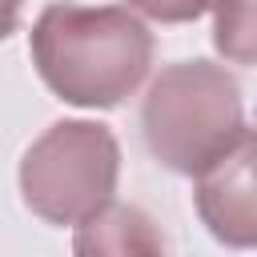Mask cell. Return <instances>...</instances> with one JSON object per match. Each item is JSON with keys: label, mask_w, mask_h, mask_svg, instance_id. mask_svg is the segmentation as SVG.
Wrapping results in <instances>:
<instances>
[{"label": "cell", "mask_w": 257, "mask_h": 257, "mask_svg": "<svg viewBox=\"0 0 257 257\" xmlns=\"http://www.w3.org/2000/svg\"><path fill=\"white\" fill-rule=\"evenodd\" d=\"M116 141L104 124L64 120L52 124L20 165V189L32 213L52 225H80L112 201L116 189Z\"/></svg>", "instance_id": "cell-3"}, {"label": "cell", "mask_w": 257, "mask_h": 257, "mask_svg": "<svg viewBox=\"0 0 257 257\" xmlns=\"http://www.w3.org/2000/svg\"><path fill=\"white\" fill-rule=\"evenodd\" d=\"M141 120L153 157L189 177L209 169L245 133L237 80L209 60L165 68L145 96Z\"/></svg>", "instance_id": "cell-2"}, {"label": "cell", "mask_w": 257, "mask_h": 257, "mask_svg": "<svg viewBox=\"0 0 257 257\" xmlns=\"http://www.w3.org/2000/svg\"><path fill=\"white\" fill-rule=\"evenodd\" d=\"M16 16H20V0H0V40L16 28Z\"/></svg>", "instance_id": "cell-8"}, {"label": "cell", "mask_w": 257, "mask_h": 257, "mask_svg": "<svg viewBox=\"0 0 257 257\" xmlns=\"http://www.w3.org/2000/svg\"><path fill=\"white\" fill-rule=\"evenodd\" d=\"M197 213L225 245H257V133H241L209 169L197 173Z\"/></svg>", "instance_id": "cell-4"}, {"label": "cell", "mask_w": 257, "mask_h": 257, "mask_svg": "<svg viewBox=\"0 0 257 257\" xmlns=\"http://www.w3.org/2000/svg\"><path fill=\"white\" fill-rule=\"evenodd\" d=\"M213 44L233 64H257V0H217Z\"/></svg>", "instance_id": "cell-6"}, {"label": "cell", "mask_w": 257, "mask_h": 257, "mask_svg": "<svg viewBox=\"0 0 257 257\" xmlns=\"http://www.w3.org/2000/svg\"><path fill=\"white\" fill-rule=\"evenodd\" d=\"M32 60L60 100L108 108L145 80L153 36L128 8L48 4L32 28Z\"/></svg>", "instance_id": "cell-1"}, {"label": "cell", "mask_w": 257, "mask_h": 257, "mask_svg": "<svg viewBox=\"0 0 257 257\" xmlns=\"http://www.w3.org/2000/svg\"><path fill=\"white\" fill-rule=\"evenodd\" d=\"M72 253L76 257H169L165 237L157 233L149 213L116 201H108L100 213L76 225Z\"/></svg>", "instance_id": "cell-5"}, {"label": "cell", "mask_w": 257, "mask_h": 257, "mask_svg": "<svg viewBox=\"0 0 257 257\" xmlns=\"http://www.w3.org/2000/svg\"><path fill=\"white\" fill-rule=\"evenodd\" d=\"M133 8H141L145 16L153 20H165V24H181V20H197L201 12L217 8V0H128Z\"/></svg>", "instance_id": "cell-7"}]
</instances>
